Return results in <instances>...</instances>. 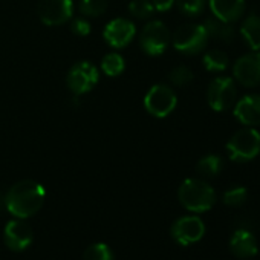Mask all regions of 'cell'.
<instances>
[{
    "label": "cell",
    "mask_w": 260,
    "mask_h": 260,
    "mask_svg": "<svg viewBox=\"0 0 260 260\" xmlns=\"http://www.w3.org/2000/svg\"><path fill=\"white\" fill-rule=\"evenodd\" d=\"M248 199V191L245 187H233L223 193V204L228 207H240L246 202Z\"/></svg>",
    "instance_id": "22"
},
{
    "label": "cell",
    "mask_w": 260,
    "mask_h": 260,
    "mask_svg": "<svg viewBox=\"0 0 260 260\" xmlns=\"http://www.w3.org/2000/svg\"><path fill=\"white\" fill-rule=\"evenodd\" d=\"M83 260H113V255L106 243H95L86 249Z\"/></svg>",
    "instance_id": "24"
},
{
    "label": "cell",
    "mask_w": 260,
    "mask_h": 260,
    "mask_svg": "<svg viewBox=\"0 0 260 260\" xmlns=\"http://www.w3.org/2000/svg\"><path fill=\"white\" fill-rule=\"evenodd\" d=\"M175 4V0H152V5L158 11H169Z\"/></svg>",
    "instance_id": "29"
},
{
    "label": "cell",
    "mask_w": 260,
    "mask_h": 260,
    "mask_svg": "<svg viewBox=\"0 0 260 260\" xmlns=\"http://www.w3.org/2000/svg\"><path fill=\"white\" fill-rule=\"evenodd\" d=\"M205 29L208 32V37H213L219 42H223V43H230L233 42L234 39V28L231 26V23H226V22H222L219 19H207L205 20Z\"/></svg>",
    "instance_id": "18"
},
{
    "label": "cell",
    "mask_w": 260,
    "mask_h": 260,
    "mask_svg": "<svg viewBox=\"0 0 260 260\" xmlns=\"http://www.w3.org/2000/svg\"><path fill=\"white\" fill-rule=\"evenodd\" d=\"M135 25L127 19H115L109 22L103 31L104 40L113 48H124L135 37Z\"/></svg>",
    "instance_id": "12"
},
{
    "label": "cell",
    "mask_w": 260,
    "mask_h": 260,
    "mask_svg": "<svg viewBox=\"0 0 260 260\" xmlns=\"http://www.w3.org/2000/svg\"><path fill=\"white\" fill-rule=\"evenodd\" d=\"M172 84L178 86V87H182V86H187L193 81V72L187 68V66H176L170 75H169Z\"/></svg>",
    "instance_id": "26"
},
{
    "label": "cell",
    "mask_w": 260,
    "mask_h": 260,
    "mask_svg": "<svg viewBox=\"0 0 260 260\" xmlns=\"http://www.w3.org/2000/svg\"><path fill=\"white\" fill-rule=\"evenodd\" d=\"M236 84L228 77H217L214 78L207 90V100L213 110L223 112L230 109L236 101Z\"/></svg>",
    "instance_id": "6"
},
{
    "label": "cell",
    "mask_w": 260,
    "mask_h": 260,
    "mask_svg": "<svg viewBox=\"0 0 260 260\" xmlns=\"http://www.w3.org/2000/svg\"><path fill=\"white\" fill-rule=\"evenodd\" d=\"M233 75L245 87L260 86V52L252 51L236 60Z\"/></svg>",
    "instance_id": "9"
},
{
    "label": "cell",
    "mask_w": 260,
    "mask_h": 260,
    "mask_svg": "<svg viewBox=\"0 0 260 260\" xmlns=\"http://www.w3.org/2000/svg\"><path fill=\"white\" fill-rule=\"evenodd\" d=\"M72 31L80 36V37H84L90 32V25L89 22H86L84 19H77L74 23H72Z\"/></svg>",
    "instance_id": "28"
},
{
    "label": "cell",
    "mask_w": 260,
    "mask_h": 260,
    "mask_svg": "<svg viewBox=\"0 0 260 260\" xmlns=\"http://www.w3.org/2000/svg\"><path fill=\"white\" fill-rule=\"evenodd\" d=\"M43 202L45 188L34 181H20L5 194V208L19 219H26L36 214Z\"/></svg>",
    "instance_id": "1"
},
{
    "label": "cell",
    "mask_w": 260,
    "mask_h": 260,
    "mask_svg": "<svg viewBox=\"0 0 260 260\" xmlns=\"http://www.w3.org/2000/svg\"><path fill=\"white\" fill-rule=\"evenodd\" d=\"M226 153L233 162H248L260 153V134L254 127H245L230 138Z\"/></svg>",
    "instance_id": "3"
},
{
    "label": "cell",
    "mask_w": 260,
    "mask_h": 260,
    "mask_svg": "<svg viewBox=\"0 0 260 260\" xmlns=\"http://www.w3.org/2000/svg\"><path fill=\"white\" fill-rule=\"evenodd\" d=\"M234 116L246 127L260 125V95L249 93L242 96L234 106Z\"/></svg>",
    "instance_id": "13"
},
{
    "label": "cell",
    "mask_w": 260,
    "mask_h": 260,
    "mask_svg": "<svg viewBox=\"0 0 260 260\" xmlns=\"http://www.w3.org/2000/svg\"><path fill=\"white\" fill-rule=\"evenodd\" d=\"M107 10L106 0H81L80 2V11L87 17H98L104 14Z\"/></svg>",
    "instance_id": "23"
},
{
    "label": "cell",
    "mask_w": 260,
    "mask_h": 260,
    "mask_svg": "<svg viewBox=\"0 0 260 260\" xmlns=\"http://www.w3.org/2000/svg\"><path fill=\"white\" fill-rule=\"evenodd\" d=\"M153 5L150 0H132L128 5V11L137 19H147L153 13Z\"/></svg>",
    "instance_id": "25"
},
{
    "label": "cell",
    "mask_w": 260,
    "mask_h": 260,
    "mask_svg": "<svg viewBox=\"0 0 260 260\" xmlns=\"http://www.w3.org/2000/svg\"><path fill=\"white\" fill-rule=\"evenodd\" d=\"M230 249L237 258H251L258 252V245L251 231L239 228L230 239Z\"/></svg>",
    "instance_id": "15"
},
{
    "label": "cell",
    "mask_w": 260,
    "mask_h": 260,
    "mask_svg": "<svg viewBox=\"0 0 260 260\" xmlns=\"http://www.w3.org/2000/svg\"><path fill=\"white\" fill-rule=\"evenodd\" d=\"M205 234V225L198 216H184L172 226L173 239L181 245H191L199 242Z\"/></svg>",
    "instance_id": "11"
},
{
    "label": "cell",
    "mask_w": 260,
    "mask_h": 260,
    "mask_svg": "<svg viewBox=\"0 0 260 260\" xmlns=\"http://www.w3.org/2000/svg\"><path fill=\"white\" fill-rule=\"evenodd\" d=\"M213 16L222 22L234 23L245 13V0H208Z\"/></svg>",
    "instance_id": "16"
},
{
    "label": "cell",
    "mask_w": 260,
    "mask_h": 260,
    "mask_svg": "<svg viewBox=\"0 0 260 260\" xmlns=\"http://www.w3.org/2000/svg\"><path fill=\"white\" fill-rule=\"evenodd\" d=\"M208 39L204 25H182L173 34V46L181 54L194 55L207 46Z\"/></svg>",
    "instance_id": "4"
},
{
    "label": "cell",
    "mask_w": 260,
    "mask_h": 260,
    "mask_svg": "<svg viewBox=\"0 0 260 260\" xmlns=\"http://www.w3.org/2000/svg\"><path fill=\"white\" fill-rule=\"evenodd\" d=\"M170 43V32L162 22H150L140 34V46L149 55H161Z\"/></svg>",
    "instance_id": "7"
},
{
    "label": "cell",
    "mask_w": 260,
    "mask_h": 260,
    "mask_svg": "<svg viewBox=\"0 0 260 260\" xmlns=\"http://www.w3.org/2000/svg\"><path fill=\"white\" fill-rule=\"evenodd\" d=\"M5 243L13 251H22L32 242V230L22 220H11L5 226Z\"/></svg>",
    "instance_id": "14"
},
{
    "label": "cell",
    "mask_w": 260,
    "mask_h": 260,
    "mask_svg": "<svg viewBox=\"0 0 260 260\" xmlns=\"http://www.w3.org/2000/svg\"><path fill=\"white\" fill-rule=\"evenodd\" d=\"M176 103H178L176 93L173 92L172 87L166 84L153 86L144 98V106L147 112L156 118H164L170 115L175 110Z\"/></svg>",
    "instance_id": "5"
},
{
    "label": "cell",
    "mask_w": 260,
    "mask_h": 260,
    "mask_svg": "<svg viewBox=\"0 0 260 260\" xmlns=\"http://www.w3.org/2000/svg\"><path fill=\"white\" fill-rule=\"evenodd\" d=\"M222 158L217 155H207L196 164V172L204 178H214L222 170Z\"/></svg>",
    "instance_id": "19"
},
{
    "label": "cell",
    "mask_w": 260,
    "mask_h": 260,
    "mask_svg": "<svg viewBox=\"0 0 260 260\" xmlns=\"http://www.w3.org/2000/svg\"><path fill=\"white\" fill-rule=\"evenodd\" d=\"M72 0H40L39 17L48 26H58L72 17Z\"/></svg>",
    "instance_id": "10"
},
{
    "label": "cell",
    "mask_w": 260,
    "mask_h": 260,
    "mask_svg": "<svg viewBox=\"0 0 260 260\" xmlns=\"http://www.w3.org/2000/svg\"><path fill=\"white\" fill-rule=\"evenodd\" d=\"M124 58L119 55V54H116V52H110V54H107L104 58H103V61H101V69H103V72L106 74V75H109V77H116V75H119L122 71H124Z\"/></svg>",
    "instance_id": "21"
},
{
    "label": "cell",
    "mask_w": 260,
    "mask_h": 260,
    "mask_svg": "<svg viewBox=\"0 0 260 260\" xmlns=\"http://www.w3.org/2000/svg\"><path fill=\"white\" fill-rule=\"evenodd\" d=\"M240 34L251 51L260 49V16L249 14L240 25Z\"/></svg>",
    "instance_id": "17"
},
{
    "label": "cell",
    "mask_w": 260,
    "mask_h": 260,
    "mask_svg": "<svg viewBox=\"0 0 260 260\" xmlns=\"http://www.w3.org/2000/svg\"><path fill=\"white\" fill-rule=\"evenodd\" d=\"M98 69L89 61H80L71 68L66 77L68 87L75 95L89 92L98 83Z\"/></svg>",
    "instance_id": "8"
},
{
    "label": "cell",
    "mask_w": 260,
    "mask_h": 260,
    "mask_svg": "<svg viewBox=\"0 0 260 260\" xmlns=\"http://www.w3.org/2000/svg\"><path fill=\"white\" fill-rule=\"evenodd\" d=\"M179 202L188 211L204 213L216 204V193L213 187L202 179H185L178 191Z\"/></svg>",
    "instance_id": "2"
},
{
    "label": "cell",
    "mask_w": 260,
    "mask_h": 260,
    "mask_svg": "<svg viewBox=\"0 0 260 260\" xmlns=\"http://www.w3.org/2000/svg\"><path fill=\"white\" fill-rule=\"evenodd\" d=\"M202 63H204L205 69L210 71V72H223L230 64V58L223 51L213 49V51H208L204 55Z\"/></svg>",
    "instance_id": "20"
},
{
    "label": "cell",
    "mask_w": 260,
    "mask_h": 260,
    "mask_svg": "<svg viewBox=\"0 0 260 260\" xmlns=\"http://www.w3.org/2000/svg\"><path fill=\"white\" fill-rule=\"evenodd\" d=\"M175 2L178 4L179 10L190 17L199 16L205 7V0H175Z\"/></svg>",
    "instance_id": "27"
}]
</instances>
